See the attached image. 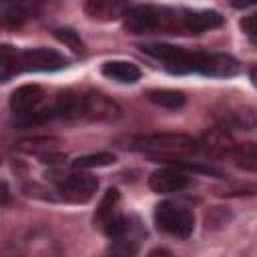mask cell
I'll list each match as a JSON object with an SVG mask.
<instances>
[{"mask_svg": "<svg viewBox=\"0 0 257 257\" xmlns=\"http://www.w3.org/2000/svg\"><path fill=\"white\" fill-rule=\"evenodd\" d=\"M128 149L149 155L161 157H183L191 155L199 149L197 141L183 133H149V135H135L128 139Z\"/></svg>", "mask_w": 257, "mask_h": 257, "instance_id": "6da1fadb", "label": "cell"}, {"mask_svg": "<svg viewBox=\"0 0 257 257\" xmlns=\"http://www.w3.org/2000/svg\"><path fill=\"white\" fill-rule=\"evenodd\" d=\"M155 225L171 237L187 239L195 229V215L181 203L163 201L155 209Z\"/></svg>", "mask_w": 257, "mask_h": 257, "instance_id": "7a4b0ae2", "label": "cell"}, {"mask_svg": "<svg viewBox=\"0 0 257 257\" xmlns=\"http://www.w3.org/2000/svg\"><path fill=\"white\" fill-rule=\"evenodd\" d=\"M141 48L149 56L161 60L163 66H165V70H169L173 74L193 72L195 52H189V50H185L181 46H173V44H145Z\"/></svg>", "mask_w": 257, "mask_h": 257, "instance_id": "3957f363", "label": "cell"}, {"mask_svg": "<svg viewBox=\"0 0 257 257\" xmlns=\"http://www.w3.org/2000/svg\"><path fill=\"white\" fill-rule=\"evenodd\" d=\"M96 189H98V181L88 173L64 175L58 181V193L68 203H86L94 197Z\"/></svg>", "mask_w": 257, "mask_h": 257, "instance_id": "277c9868", "label": "cell"}, {"mask_svg": "<svg viewBox=\"0 0 257 257\" xmlns=\"http://www.w3.org/2000/svg\"><path fill=\"white\" fill-rule=\"evenodd\" d=\"M122 24L133 34H147L161 28V8L151 4H133L122 12Z\"/></svg>", "mask_w": 257, "mask_h": 257, "instance_id": "5b68a950", "label": "cell"}, {"mask_svg": "<svg viewBox=\"0 0 257 257\" xmlns=\"http://www.w3.org/2000/svg\"><path fill=\"white\" fill-rule=\"evenodd\" d=\"M66 66V58L52 48L20 50V72H52Z\"/></svg>", "mask_w": 257, "mask_h": 257, "instance_id": "8992f818", "label": "cell"}, {"mask_svg": "<svg viewBox=\"0 0 257 257\" xmlns=\"http://www.w3.org/2000/svg\"><path fill=\"white\" fill-rule=\"evenodd\" d=\"M239 62L223 52H195L193 72H201L205 76H233L239 72Z\"/></svg>", "mask_w": 257, "mask_h": 257, "instance_id": "52a82bcc", "label": "cell"}, {"mask_svg": "<svg viewBox=\"0 0 257 257\" xmlns=\"http://www.w3.org/2000/svg\"><path fill=\"white\" fill-rule=\"evenodd\" d=\"M120 112H122L120 106L102 92L90 90V92L82 94V116H86L90 120L110 122V120H116L120 116Z\"/></svg>", "mask_w": 257, "mask_h": 257, "instance_id": "ba28073f", "label": "cell"}, {"mask_svg": "<svg viewBox=\"0 0 257 257\" xmlns=\"http://www.w3.org/2000/svg\"><path fill=\"white\" fill-rule=\"evenodd\" d=\"M179 24L185 32L201 34L205 30L219 28L223 24V16L215 10H181Z\"/></svg>", "mask_w": 257, "mask_h": 257, "instance_id": "9c48e42d", "label": "cell"}, {"mask_svg": "<svg viewBox=\"0 0 257 257\" xmlns=\"http://www.w3.org/2000/svg\"><path fill=\"white\" fill-rule=\"evenodd\" d=\"M187 185H189V177L179 167H163L151 173L149 177V187L155 193H179Z\"/></svg>", "mask_w": 257, "mask_h": 257, "instance_id": "30bf717a", "label": "cell"}, {"mask_svg": "<svg viewBox=\"0 0 257 257\" xmlns=\"http://www.w3.org/2000/svg\"><path fill=\"white\" fill-rule=\"evenodd\" d=\"M44 100V90L38 84H22L10 96V108L14 114H24L36 110Z\"/></svg>", "mask_w": 257, "mask_h": 257, "instance_id": "8fae6325", "label": "cell"}, {"mask_svg": "<svg viewBox=\"0 0 257 257\" xmlns=\"http://www.w3.org/2000/svg\"><path fill=\"white\" fill-rule=\"evenodd\" d=\"M203 149L215 157H227V155H233L237 143L233 141V137L229 135L227 128L223 126H217V128H209L205 135H203Z\"/></svg>", "mask_w": 257, "mask_h": 257, "instance_id": "7c38bea8", "label": "cell"}, {"mask_svg": "<svg viewBox=\"0 0 257 257\" xmlns=\"http://www.w3.org/2000/svg\"><path fill=\"white\" fill-rule=\"evenodd\" d=\"M50 110H52V116L54 118H62V120L78 118V116H82V96L76 94V92H72V90L62 92L50 104Z\"/></svg>", "mask_w": 257, "mask_h": 257, "instance_id": "4fadbf2b", "label": "cell"}, {"mask_svg": "<svg viewBox=\"0 0 257 257\" xmlns=\"http://www.w3.org/2000/svg\"><path fill=\"white\" fill-rule=\"evenodd\" d=\"M100 72L106 78L122 82V84H133L141 78V68L133 62H126V60H108L102 64Z\"/></svg>", "mask_w": 257, "mask_h": 257, "instance_id": "5bb4252c", "label": "cell"}, {"mask_svg": "<svg viewBox=\"0 0 257 257\" xmlns=\"http://www.w3.org/2000/svg\"><path fill=\"white\" fill-rule=\"evenodd\" d=\"M135 231H139V225H131L122 237L112 239L104 257H135L139 251V237H141V233L135 235Z\"/></svg>", "mask_w": 257, "mask_h": 257, "instance_id": "9a60e30c", "label": "cell"}, {"mask_svg": "<svg viewBox=\"0 0 257 257\" xmlns=\"http://www.w3.org/2000/svg\"><path fill=\"white\" fill-rule=\"evenodd\" d=\"M56 145L60 141L56 137H32V139H22L16 143V147L24 153H36L42 159H60V155H54Z\"/></svg>", "mask_w": 257, "mask_h": 257, "instance_id": "2e32d148", "label": "cell"}, {"mask_svg": "<svg viewBox=\"0 0 257 257\" xmlns=\"http://www.w3.org/2000/svg\"><path fill=\"white\" fill-rule=\"evenodd\" d=\"M124 8H126L124 4L110 2V0H90L84 4L86 14L94 20H114V18L122 16Z\"/></svg>", "mask_w": 257, "mask_h": 257, "instance_id": "e0dca14e", "label": "cell"}, {"mask_svg": "<svg viewBox=\"0 0 257 257\" xmlns=\"http://www.w3.org/2000/svg\"><path fill=\"white\" fill-rule=\"evenodd\" d=\"M20 74V50L14 46H0V82H8Z\"/></svg>", "mask_w": 257, "mask_h": 257, "instance_id": "ac0fdd59", "label": "cell"}, {"mask_svg": "<svg viewBox=\"0 0 257 257\" xmlns=\"http://www.w3.org/2000/svg\"><path fill=\"white\" fill-rule=\"evenodd\" d=\"M118 199H120V195H118L116 189H108V191L104 193V197L100 199L98 209H96V215H94V223H96L100 229H102L110 219H114L116 215H120V213H118Z\"/></svg>", "mask_w": 257, "mask_h": 257, "instance_id": "d6986e66", "label": "cell"}, {"mask_svg": "<svg viewBox=\"0 0 257 257\" xmlns=\"http://www.w3.org/2000/svg\"><path fill=\"white\" fill-rule=\"evenodd\" d=\"M147 98L163 108H171V110H177L181 108L185 102H187V96L185 92L181 90H171V88H155V90H149L147 92Z\"/></svg>", "mask_w": 257, "mask_h": 257, "instance_id": "ffe728a7", "label": "cell"}, {"mask_svg": "<svg viewBox=\"0 0 257 257\" xmlns=\"http://www.w3.org/2000/svg\"><path fill=\"white\" fill-rule=\"evenodd\" d=\"M233 126V128H241V131H253L255 128V108L251 106H243L241 110H231L227 114L225 126Z\"/></svg>", "mask_w": 257, "mask_h": 257, "instance_id": "44dd1931", "label": "cell"}, {"mask_svg": "<svg viewBox=\"0 0 257 257\" xmlns=\"http://www.w3.org/2000/svg\"><path fill=\"white\" fill-rule=\"evenodd\" d=\"M233 157L237 161V165L245 171H255L257 169V149H255V143H243V145H237L235 151H233Z\"/></svg>", "mask_w": 257, "mask_h": 257, "instance_id": "7402d4cb", "label": "cell"}, {"mask_svg": "<svg viewBox=\"0 0 257 257\" xmlns=\"http://www.w3.org/2000/svg\"><path fill=\"white\" fill-rule=\"evenodd\" d=\"M116 161L114 155L110 153H92V155H84L78 157L76 161H72L74 169H94V167H108Z\"/></svg>", "mask_w": 257, "mask_h": 257, "instance_id": "603a6c76", "label": "cell"}, {"mask_svg": "<svg viewBox=\"0 0 257 257\" xmlns=\"http://www.w3.org/2000/svg\"><path fill=\"white\" fill-rule=\"evenodd\" d=\"M54 36L60 42H64L68 48H72L74 52H84V42H82V38L72 28H56L54 30Z\"/></svg>", "mask_w": 257, "mask_h": 257, "instance_id": "cb8c5ba5", "label": "cell"}, {"mask_svg": "<svg viewBox=\"0 0 257 257\" xmlns=\"http://www.w3.org/2000/svg\"><path fill=\"white\" fill-rule=\"evenodd\" d=\"M241 30L245 32V36L251 42H255V32H257V18H255V14H249L245 18H241Z\"/></svg>", "mask_w": 257, "mask_h": 257, "instance_id": "d4e9b609", "label": "cell"}, {"mask_svg": "<svg viewBox=\"0 0 257 257\" xmlns=\"http://www.w3.org/2000/svg\"><path fill=\"white\" fill-rule=\"evenodd\" d=\"M10 199H12L10 189H8V185L2 181V183H0V205H8V203H10Z\"/></svg>", "mask_w": 257, "mask_h": 257, "instance_id": "484cf974", "label": "cell"}, {"mask_svg": "<svg viewBox=\"0 0 257 257\" xmlns=\"http://www.w3.org/2000/svg\"><path fill=\"white\" fill-rule=\"evenodd\" d=\"M147 257H173V253L167 251V249H163V247H157V249H153Z\"/></svg>", "mask_w": 257, "mask_h": 257, "instance_id": "4316f807", "label": "cell"}, {"mask_svg": "<svg viewBox=\"0 0 257 257\" xmlns=\"http://www.w3.org/2000/svg\"><path fill=\"white\" fill-rule=\"evenodd\" d=\"M0 257H24V253H20L18 249H2Z\"/></svg>", "mask_w": 257, "mask_h": 257, "instance_id": "83f0119b", "label": "cell"}]
</instances>
